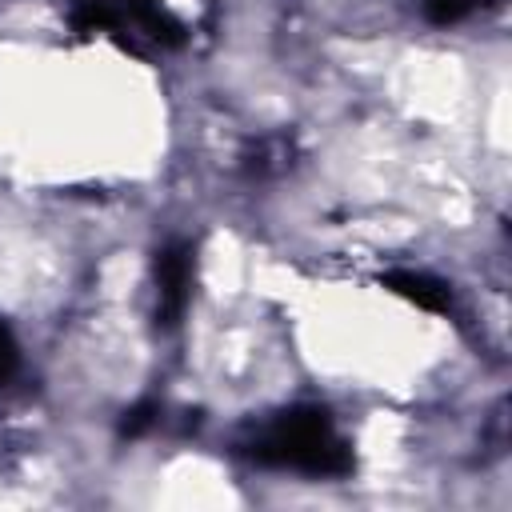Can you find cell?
Wrapping results in <instances>:
<instances>
[{
  "mask_svg": "<svg viewBox=\"0 0 512 512\" xmlns=\"http://www.w3.org/2000/svg\"><path fill=\"white\" fill-rule=\"evenodd\" d=\"M248 456L268 468H292L304 476H348L356 468L352 448L340 440L328 408L292 404L276 412L248 444Z\"/></svg>",
  "mask_w": 512,
  "mask_h": 512,
  "instance_id": "cell-1",
  "label": "cell"
},
{
  "mask_svg": "<svg viewBox=\"0 0 512 512\" xmlns=\"http://www.w3.org/2000/svg\"><path fill=\"white\" fill-rule=\"evenodd\" d=\"M192 276H196V248L188 240H168L156 252V324L176 328L188 296H192Z\"/></svg>",
  "mask_w": 512,
  "mask_h": 512,
  "instance_id": "cell-2",
  "label": "cell"
},
{
  "mask_svg": "<svg viewBox=\"0 0 512 512\" xmlns=\"http://www.w3.org/2000/svg\"><path fill=\"white\" fill-rule=\"evenodd\" d=\"M380 284L396 296H404L408 304L424 308V312H448L452 308V288L428 272H412V268H388L380 272Z\"/></svg>",
  "mask_w": 512,
  "mask_h": 512,
  "instance_id": "cell-3",
  "label": "cell"
},
{
  "mask_svg": "<svg viewBox=\"0 0 512 512\" xmlns=\"http://www.w3.org/2000/svg\"><path fill=\"white\" fill-rule=\"evenodd\" d=\"M492 4H500V0H424L420 8H424V20H428V24L448 28V24H460V20H468L472 12H484V8H492Z\"/></svg>",
  "mask_w": 512,
  "mask_h": 512,
  "instance_id": "cell-4",
  "label": "cell"
},
{
  "mask_svg": "<svg viewBox=\"0 0 512 512\" xmlns=\"http://www.w3.org/2000/svg\"><path fill=\"white\" fill-rule=\"evenodd\" d=\"M16 368H20V348H16V336H12V328L0 320V388L16 376Z\"/></svg>",
  "mask_w": 512,
  "mask_h": 512,
  "instance_id": "cell-5",
  "label": "cell"
},
{
  "mask_svg": "<svg viewBox=\"0 0 512 512\" xmlns=\"http://www.w3.org/2000/svg\"><path fill=\"white\" fill-rule=\"evenodd\" d=\"M152 420H156V404L144 400V404H136L132 412H124V420H120V436H140Z\"/></svg>",
  "mask_w": 512,
  "mask_h": 512,
  "instance_id": "cell-6",
  "label": "cell"
}]
</instances>
